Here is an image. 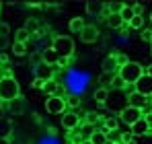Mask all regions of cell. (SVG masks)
Instances as JSON below:
<instances>
[{
    "instance_id": "obj_1",
    "label": "cell",
    "mask_w": 152,
    "mask_h": 144,
    "mask_svg": "<svg viewBox=\"0 0 152 144\" xmlns=\"http://www.w3.org/2000/svg\"><path fill=\"white\" fill-rule=\"evenodd\" d=\"M21 89L19 82L15 80L12 74H2L0 76V101L2 103H12L15 99H19Z\"/></svg>"
},
{
    "instance_id": "obj_2",
    "label": "cell",
    "mask_w": 152,
    "mask_h": 144,
    "mask_svg": "<svg viewBox=\"0 0 152 144\" xmlns=\"http://www.w3.org/2000/svg\"><path fill=\"white\" fill-rule=\"evenodd\" d=\"M144 74V68H142V64H138V62H127L126 66H121L119 70H117V76L126 82V87H134L136 82H138V78Z\"/></svg>"
},
{
    "instance_id": "obj_3",
    "label": "cell",
    "mask_w": 152,
    "mask_h": 144,
    "mask_svg": "<svg viewBox=\"0 0 152 144\" xmlns=\"http://www.w3.org/2000/svg\"><path fill=\"white\" fill-rule=\"evenodd\" d=\"M74 39L72 37H68V35H60V37H56L53 39V43H51V49L60 56V58H64V60H70L72 58V54H74Z\"/></svg>"
},
{
    "instance_id": "obj_4",
    "label": "cell",
    "mask_w": 152,
    "mask_h": 144,
    "mask_svg": "<svg viewBox=\"0 0 152 144\" xmlns=\"http://www.w3.org/2000/svg\"><path fill=\"white\" fill-rule=\"evenodd\" d=\"M105 105H107L109 109H113V111L121 113V111H124V109L127 107V95H126V93H121V91L109 89V97H107Z\"/></svg>"
},
{
    "instance_id": "obj_5",
    "label": "cell",
    "mask_w": 152,
    "mask_h": 144,
    "mask_svg": "<svg viewBox=\"0 0 152 144\" xmlns=\"http://www.w3.org/2000/svg\"><path fill=\"white\" fill-rule=\"evenodd\" d=\"M62 126H64V130H68V132L78 130V126H80V113L74 111V109H66V111L62 113Z\"/></svg>"
},
{
    "instance_id": "obj_6",
    "label": "cell",
    "mask_w": 152,
    "mask_h": 144,
    "mask_svg": "<svg viewBox=\"0 0 152 144\" xmlns=\"http://www.w3.org/2000/svg\"><path fill=\"white\" fill-rule=\"evenodd\" d=\"M45 109H48V113H51V115H62V113L68 109L66 99H62V97H48Z\"/></svg>"
},
{
    "instance_id": "obj_7",
    "label": "cell",
    "mask_w": 152,
    "mask_h": 144,
    "mask_svg": "<svg viewBox=\"0 0 152 144\" xmlns=\"http://www.w3.org/2000/svg\"><path fill=\"white\" fill-rule=\"evenodd\" d=\"M142 118H144V111H142V109H136V107H129V105L119 113L121 123H126V126H129V128H132L138 120H142Z\"/></svg>"
},
{
    "instance_id": "obj_8",
    "label": "cell",
    "mask_w": 152,
    "mask_h": 144,
    "mask_svg": "<svg viewBox=\"0 0 152 144\" xmlns=\"http://www.w3.org/2000/svg\"><path fill=\"white\" fill-rule=\"evenodd\" d=\"M134 93L144 95V97H150V95H152V76H148V74H142V76L138 78V82L134 84Z\"/></svg>"
},
{
    "instance_id": "obj_9",
    "label": "cell",
    "mask_w": 152,
    "mask_h": 144,
    "mask_svg": "<svg viewBox=\"0 0 152 144\" xmlns=\"http://www.w3.org/2000/svg\"><path fill=\"white\" fill-rule=\"evenodd\" d=\"M43 93L48 97H62V99H66V89L60 84V82H56V80H48L45 84H43V89H41Z\"/></svg>"
},
{
    "instance_id": "obj_10",
    "label": "cell",
    "mask_w": 152,
    "mask_h": 144,
    "mask_svg": "<svg viewBox=\"0 0 152 144\" xmlns=\"http://www.w3.org/2000/svg\"><path fill=\"white\" fill-rule=\"evenodd\" d=\"M53 68L51 66H48V64H37L35 66V78L37 80H43V82H48V80H53Z\"/></svg>"
},
{
    "instance_id": "obj_11",
    "label": "cell",
    "mask_w": 152,
    "mask_h": 144,
    "mask_svg": "<svg viewBox=\"0 0 152 144\" xmlns=\"http://www.w3.org/2000/svg\"><path fill=\"white\" fill-rule=\"evenodd\" d=\"M80 39H82V43H95L99 39V29L95 25H86L80 31Z\"/></svg>"
},
{
    "instance_id": "obj_12",
    "label": "cell",
    "mask_w": 152,
    "mask_h": 144,
    "mask_svg": "<svg viewBox=\"0 0 152 144\" xmlns=\"http://www.w3.org/2000/svg\"><path fill=\"white\" fill-rule=\"evenodd\" d=\"M129 132L134 134V138H138V136H146V134H150V126H148V121L146 118H142V120H138L132 128H129Z\"/></svg>"
},
{
    "instance_id": "obj_13",
    "label": "cell",
    "mask_w": 152,
    "mask_h": 144,
    "mask_svg": "<svg viewBox=\"0 0 152 144\" xmlns=\"http://www.w3.org/2000/svg\"><path fill=\"white\" fill-rule=\"evenodd\" d=\"M127 105H129V107H136V109H142V111H144V107L148 105V97L138 95V93H129V95H127Z\"/></svg>"
},
{
    "instance_id": "obj_14",
    "label": "cell",
    "mask_w": 152,
    "mask_h": 144,
    "mask_svg": "<svg viewBox=\"0 0 152 144\" xmlns=\"http://www.w3.org/2000/svg\"><path fill=\"white\" fill-rule=\"evenodd\" d=\"M119 66H117V60H115V54H109L105 60H103V72L105 74H117Z\"/></svg>"
},
{
    "instance_id": "obj_15",
    "label": "cell",
    "mask_w": 152,
    "mask_h": 144,
    "mask_svg": "<svg viewBox=\"0 0 152 144\" xmlns=\"http://www.w3.org/2000/svg\"><path fill=\"white\" fill-rule=\"evenodd\" d=\"M41 62H43V64H48V66H51V68H58L60 56H58V54H56L51 48H48L43 54H41Z\"/></svg>"
},
{
    "instance_id": "obj_16",
    "label": "cell",
    "mask_w": 152,
    "mask_h": 144,
    "mask_svg": "<svg viewBox=\"0 0 152 144\" xmlns=\"http://www.w3.org/2000/svg\"><path fill=\"white\" fill-rule=\"evenodd\" d=\"M107 25L111 27V29H124L126 23L121 21V17H119V12H109L107 15Z\"/></svg>"
},
{
    "instance_id": "obj_17",
    "label": "cell",
    "mask_w": 152,
    "mask_h": 144,
    "mask_svg": "<svg viewBox=\"0 0 152 144\" xmlns=\"http://www.w3.org/2000/svg\"><path fill=\"white\" fill-rule=\"evenodd\" d=\"M86 140H91V144H107V132L105 130H95L93 134H91V138H86Z\"/></svg>"
},
{
    "instance_id": "obj_18",
    "label": "cell",
    "mask_w": 152,
    "mask_h": 144,
    "mask_svg": "<svg viewBox=\"0 0 152 144\" xmlns=\"http://www.w3.org/2000/svg\"><path fill=\"white\" fill-rule=\"evenodd\" d=\"M119 17H121V21L127 25L129 21H132V19H134V17H136V10H134V6H127V4H124V8L119 10Z\"/></svg>"
},
{
    "instance_id": "obj_19",
    "label": "cell",
    "mask_w": 152,
    "mask_h": 144,
    "mask_svg": "<svg viewBox=\"0 0 152 144\" xmlns=\"http://www.w3.org/2000/svg\"><path fill=\"white\" fill-rule=\"evenodd\" d=\"M12 132V123L6 120V118H0V140L2 138H8Z\"/></svg>"
},
{
    "instance_id": "obj_20",
    "label": "cell",
    "mask_w": 152,
    "mask_h": 144,
    "mask_svg": "<svg viewBox=\"0 0 152 144\" xmlns=\"http://www.w3.org/2000/svg\"><path fill=\"white\" fill-rule=\"evenodd\" d=\"M119 128V120L117 118H105L103 120V130L105 132H115Z\"/></svg>"
},
{
    "instance_id": "obj_21",
    "label": "cell",
    "mask_w": 152,
    "mask_h": 144,
    "mask_svg": "<svg viewBox=\"0 0 152 144\" xmlns=\"http://www.w3.org/2000/svg\"><path fill=\"white\" fill-rule=\"evenodd\" d=\"M86 27V23H84V19H80V17H76V19H72L70 21V31L72 33H78L80 35V31Z\"/></svg>"
},
{
    "instance_id": "obj_22",
    "label": "cell",
    "mask_w": 152,
    "mask_h": 144,
    "mask_svg": "<svg viewBox=\"0 0 152 144\" xmlns=\"http://www.w3.org/2000/svg\"><path fill=\"white\" fill-rule=\"evenodd\" d=\"M107 97H109V89H107V87H99V89L95 91V101L101 103V105L107 101Z\"/></svg>"
},
{
    "instance_id": "obj_23",
    "label": "cell",
    "mask_w": 152,
    "mask_h": 144,
    "mask_svg": "<svg viewBox=\"0 0 152 144\" xmlns=\"http://www.w3.org/2000/svg\"><path fill=\"white\" fill-rule=\"evenodd\" d=\"M127 25H129L134 31H142V27H144V17H142V15H136Z\"/></svg>"
},
{
    "instance_id": "obj_24",
    "label": "cell",
    "mask_w": 152,
    "mask_h": 144,
    "mask_svg": "<svg viewBox=\"0 0 152 144\" xmlns=\"http://www.w3.org/2000/svg\"><path fill=\"white\" fill-rule=\"evenodd\" d=\"M80 103H82V99H80L78 95H70L68 99H66V105H68L70 109H74V111L80 107Z\"/></svg>"
},
{
    "instance_id": "obj_25",
    "label": "cell",
    "mask_w": 152,
    "mask_h": 144,
    "mask_svg": "<svg viewBox=\"0 0 152 144\" xmlns=\"http://www.w3.org/2000/svg\"><path fill=\"white\" fill-rule=\"evenodd\" d=\"M29 35H31V33L27 31L25 27H23V29H19V31H17V43H25V46H27V41H29Z\"/></svg>"
},
{
    "instance_id": "obj_26",
    "label": "cell",
    "mask_w": 152,
    "mask_h": 144,
    "mask_svg": "<svg viewBox=\"0 0 152 144\" xmlns=\"http://www.w3.org/2000/svg\"><path fill=\"white\" fill-rule=\"evenodd\" d=\"M23 107H25V101H21V97H19V99H15L12 103H8V109H10L12 113H17V111H21Z\"/></svg>"
},
{
    "instance_id": "obj_27",
    "label": "cell",
    "mask_w": 152,
    "mask_h": 144,
    "mask_svg": "<svg viewBox=\"0 0 152 144\" xmlns=\"http://www.w3.org/2000/svg\"><path fill=\"white\" fill-rule=\"evenodd\" d=\"M12 54H15V56H25L27 54V46L25 43H17V41H15V43H12Z\"/></svg>"
},
{
    "instance_id": "obj_28",
    "label": "cell",
    "mask_w": 152,
    "mask_h": 144,
    "mask_svg": "<svg viewBox=\"0 0 152 144\" xmlns=\"http://www.w3.org/2000/svg\"><path fill=\"white\" fill-rule=\"evenodd\" d=\"M119 142H121V144H132V142H134V134H132V132H124Z\"/></svg>"
},
{
    "instance_id": "obj_29",
    "label": "cell",
    "mask_w": 152,
    "mask_h": 144,
    "mask_svg": "<svg viewBox=\"0 0 152 144\" xmlns=\"http://www.w3.org/2000/svg\"><path fill=\"white\" fill-rule=\"evenodd\" d=\"M115 60H117V66H119V68H121V66H126L127 62H129L126 54H115Z\"/></svg>"
},
{
    "instance_id": "obj_30",
    "label": "cell",
    "mask_w": 152,
    "mask_h": 144,
    "mask_svg": "<svg viewBox=\"0 0 152 144\" xmlns=\"http://www.w3.org/2000/svg\"><path fill=\"white\" fill-rule=\"evenodd\" d=\"M99 118H101V115L93 111L91 115H86V123H88V126H93V123H97V121H99Z\"/></svg>"
},
{
    "instance_id": "obj_31",
    "label": "cell",
    "mask_w": 152,
    "mask_h": 144,
    "mask_svg": "<svg viewBox=\"0 0 152 144\" xmlns=\"http://www.w3.org/2000/svg\"><path fill=\"white\" fill-rule=\"evenodd\" d=\"M113 76H115V74H105V72H103V74H101V82H103V84H109V87H111Z\"/></svg>"
},
{
    "instance_id": "obj_32",
    "label": "cell",
    "mask_w": 152,
    "mask_h": 144,
    "mask_svg": "<svg viewBox=\"0 0 152 144\" xmlns=\"http://www.w3.org/2000/svg\"><path fill=\"white\" fill-rule=\"evenodd\" d=\"M142 41L150 43V41H152V31H148V29H142Z\"/></svg>"
},
{
    "instance_id": "obj_33",
    "label": "cell",
    "mask_w": 152,
    "mask_h": 144,
    "mask_svg": "<svg viewBox=\"0 0 152 144\" xmlns=\"http://www.w3.org/2000/svg\"><path fill=\"white\" fill-rule=\"evenodd\" d=\"M43 84H45V82H43V80H37V78H35V80H33V84H31V87H33V89H43Z\"/></svg>"
},
{
    "instance_id": "obj_34",
    "label": "cell",
    "mask_w": 152,
    "mask_h": 144,
    "mask_svg": "<svg viewBox=\"0 0 152 144\" xmlns=\"http://www.w3.org/2000/svg\"><path fill=\"white\" fill-rule=\"evenodd\" d=\"M35 27H37V21H33V19H31V21H29V23H27V31H29V33H31V29H35Z\"/></svg>"
},
{
    "instance_id": "obj_35",
    "label": "cell",
    "mask_w": 152,
    "mask_h": 144,
    "mask_svg": "<svg viewBox=\"0 0 152 144\" xmlns=\"http://www.w3.org/2000/svg\"><path fill=\"white\" fill-rule=\"evenodd\" d=\"M4 43H6V35H0V49H2Z\"/></svg>"
},
{
    "instance_id": "obj_36",
    "label": "cell",
    "mask_w": 152,
    "mask_h": 144,
    "mask_svg": "<svg viewBox=\"0 0 152 144\" xmlns=\"http://www.w3.org/2000/svg\"><path fill=\"white\" fill-rule=\"evenodd\" d=\"M144 74H148V76H152V64L148 66V68H146V72H144Z\"/></svg>"
},
{
    "instance_id": "obj_37",
    "label": "cell",
    "mask_w": 152,
    "mask_h": 144,
    "mask_svg": "<svg viewBox=\"0 0 152 144\" xmlns=\"http://www.w3.org/2000/svg\"><path fill=\"white\" fill-rule=\"evenodd\" d=\"M82 144H91V140H82Z\"/></svg>"
},
{
    "instance_id": "obj_38",
    "label": "cell",
    "mask_w": 152,
    "mask_h": 144,
    "mask_svg": "<svg viewBox=\"0 0 152 144\" xmlns=\"http://www.w3.org/2000/svg\"><path fill=\"white\" fill-rule=\"evenodd\" d=\"M148 103H152V95H150V97H148Z\"/></svg>"
},
{
    "instance_id": "obj_39",
    "label": "cell",
    "mask_w": 152,
    "mask_h": 144,
    "mask_svg": "<svg viewBox=\"0 0 152 144\" xmlns=\"http://www.w3.org/2000/svg\"><path fill=\"white\" fill-rule=\"evenodd\" d=\"M150 49H152V41H150Z\"/></svg>"
},
{
    "instance_id": "obj_40",
    "label": "cell",
    "mask_w": 152,
    "mask_h": 144,
    "mask_svg": "<svg viewBox=\"0 0 152 144\" xmlns=\"http://www.w3.org/2000/svg\"><path fill=\"white\" fill-rule=\"evenodd\" d=\"M150 19H152V15H150Z\"/></svg>"
}]
</instances>
